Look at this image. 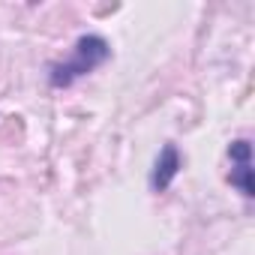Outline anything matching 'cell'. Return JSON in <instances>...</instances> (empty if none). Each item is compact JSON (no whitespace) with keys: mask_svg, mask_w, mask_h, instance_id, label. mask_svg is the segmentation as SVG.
<instances>
[{"mask_svg":"<svg viewBox=\"0 0 255 255\" xmlns=\"http://www.w3.org/2000/svg\"><path fill=\"white\" fill-rule=\"evenodd\" d=\"M108 57H111V45H108L102 36L87 33V36H81V39L75 42L69 60L51 66L48 81H51V87H69V84H75L81 75H87V72H93L96 66H102Z\"/></svg>","mask_w":255,"mask_h":255,"instance_id":"6da1fadb","label":"cell"},{"mask_svg":"<svg viewBox=\"0 0 255 255\" xmlns=\"http://www.w3.org/2000/svg\"><path fill=\"white\" fill-rule=\"evenodd\" d=\"M228 159H231L228 183H231L237 192H243L246 198H252V195H255V183H252V144H249L246 138L231 141Z\"/></svg>","mask_w":255,"mask_h":255,"instance_id":"7a4b0ae2","label":"cell"},{"mask_svg":"<svg viewBox=\"0 0 255 255\" xmlns=\"http://www.w3.org/2000/svg\"><path fill=\"white\" fill-rule=\"evenodd\" d=\"M180 168H183V159H180V150H177V144H165L162 147V153L156 156V165H153V174H150V189L153 192H165L171 183H174V177L180 174Z\"/></svg>","mask_w":255,"mask_h":255,"instance_id":"3957f363","label":"cell"}]
</instances>
